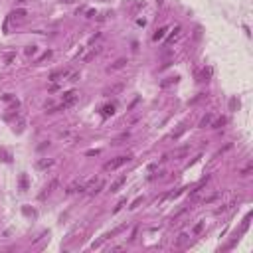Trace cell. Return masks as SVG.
Here are the masks:
<instances>
[{
  "label": "cell",
  "instance_id": "6da1fadb",
  "mask_svg": "<svg viewBox=\"0 0 253 253\" xmlns=\"http://www.w3.org/2000/svg\"><path fill=\"white\" fill-rule=\"evenodd\" d=\"M129 160H131V156H117V158H113V160H109V162H107L103 168L109 172V170H117V168H121L123 164H127Z\"/></svg>",
  "mask_w": 253,
  "mask_h": 253
},
{
  "label": "cell",
  "instance_id": "7a4b0ae2",
  "mask_svg": "<svg viewBox=\"0 0 253 253\" xmlns=\"http://www.w3.org/2000/svg\"><path fill=\"white\" fill-rule=\"evenodd\" d=\"M123 89H125V83H113V85H109V87H105V89H103V97L119 95Z\"/></svg>",
  "mask_w": 253,
  "mask_h": 253
},
{
  "label": "cell",
  "instance_id": "3957f363",
  "mask_svg": "<svg viewBox=\"0 0 253 253\" xmlns=\"http://www.w3.org/2000/svg\"><path fill=\"white\" fill-rule=\"evenodd\" d=\"M75 101H77V93H75V91H66V93L61 95V105H66V109L71 107Z\"/></svg>",
  "mask_w": 253,
  "mask_h": 253
},
{
  "label": "cell",
  "instance_id": "277c9868",
  "mask_svg": "<svg viewBox=\"0 0 253 253\" xmlns=\"http://www.w3.org/2000/svg\"><path fill=\"white\" fill-rule=\"evenodd\" d=\"M57 184H60V180H57V178H53V180L50 182V184H47V186L44 188V192L40 194V198H42V200H44L46 196H50V194H52V192H53V190H56V188H57Z\"/></svg>",
  "mask_w": 253,
  "mask_h": 253
},
{
  "label": "cell",
  "instance_id": "5b68a950",
  "mask_svg": "<svg viewBox=\"0 0 253 253\" xmlns=\"http://www.w3.org/2000/svg\"><path fill=\"white\" fill-rule=\"evenodd\" d=\"M125 182H127V176H125V174H123V176H119V178H117V180H115V182H113V184H111L109 192H111V194H115L117 190H121V186L125 184Z\"/></svg>",
  "mask_w": 253,
  "mask_h": 253
},
{
  "label": "cell",
  "instance_id": "8992f818",
  "mask_svg": "<svg viewBox=\"0 0 253 253\" xmlns=\"http://www.w3.org/2000/svg\"><path fill=\"white\" fill-rule=\"evenodd\" d=\"M125 66H127V60H125V57H119L115 63H111V66L107 67V71H117V69H123Z\"/></svg>",
  "mask_w": 253,
  "mask_h": 253
},
{
  "label": "cell",
  "instance_id": "52a82bcc",
  "mask_svg": "<svg viewBox=\"0 0 253 253\" xmlns=\"http://www.w3.org/2000/svg\"><path fill=\"white\" fill-rule=\"evenodd\" d=\"M53 162H56V160L53 158H42V160H38V168L40 170H46V168H50V166H53Z\"/></svg>",
  "mask_w": 253,
  "mask_h": 253
},
{
  "label": "cell",
  "instance_id": "ba28073f",
  "mask_svg": "<svg viewBox=\"0 0 253 253\" xmlns=\"http://www.w3.org/2000/svg\"><path fill=\"white\" fill-rule=\"evenodd\" d=\"M99 53H101V46H97V47H93V50H91V52L87 53V56L83 57V60H85V61H91L95 56H99Z\"/></svg>",
  "mask_w": 253,
  "mask_h": 253
},
{
  "label": "cell",
  "instance_id": "9c48e42d",
  "mask_svg": "<svg viewBox=\"0 0 253 253\" xmlns=\"http://www.w3.org/2000/svg\"><path fill=\"white\" fill-rule=\"evenodd\" d=\"M164 34H166V26H162V28H158L156 32H154V36H152V40H154V42H158V40H162V38H164Z\"/></svg>",
  "mask_w": 253,
  "mask_h": 253
},
{
  "label": "cell",
  "instance_id": "30bf717a",
  "mask_svg": "<svg viewBox=\"0 0 253 253\" xmlns=\"http://www.w3.org/2000/svg\"><path fill=\"white\" fill-rule=\"evenodd\" d=\"M190 239V235L188 233H180L178 235V239H176V247H182V245H186V241Z\"/></svg>",
  "mask_w": 253,
  "mask_h": 253
},
{
  "label": "cell",
  "instance_id": "8fae6325",
  "mask_svg": "<svg viewBox=\"0 0 253 253\" xmlns=\"http://www.w3.org/2000/svg\"><path fill=\"white\" fill-rule=\"evenodd\" d=\"M67 75H69V71H56V73L50 75V79H52V81H57L60 77H67Z\"/></svg>",
  "mask_w": 253,
  "mask_h": 253
},
{
  "label": "cell",
  "instance_id": "7c38bea8",
  "mask_svg": "<svg viewBox=\"0 0 253 253\" xmlns=\"http://www.w3.org/2000/svg\"><path fill=\"white\" fill-rule=\"evenodd\" d=\"M210 73H212V69H204L202 73H198V81H208Z\"/></svg>",
  "mask_w": 253,
  "mask_h": 253
},
{
  "label": "cell",
  "instance_id": "4fadbf2b",
  "mask_svg": "<svg viewBox=\"0 0 253 253\" xmlns=\"http://www.w3.org/2000/svg\"><path fill=\"white\" fill-rule=\"evenodd\" d=\"M219 196H222V192H216V194H212V196L204 198V204H212V202H216V200H218Z\"/></svg>",
  "mask_w": 253,
  "mask_h": 253
},
{
  "label": "cell",
  "instance_id": "5bb4252c",
  "mask_svg": "<svg viewBox=\"0 0 253 253\" xmlns=\"http://www.w3.org/2000/svg\"><path fill=\"white\" fill-rule=\"evenodd\" d=\"M103 188H105V182H103V180H99V182H97V188L93 186V188H91L89 192H91V194H99L101 190H103Z\"/></svg>",
  "mask_w": 253,
  "mask_h": 253
},
{
  "label": "cell",
  "instance_id": "9a60e30c",
  "mask_svg": "<svg viewBox=\"0 0 253 253\" xmlns=\"http://www.w3.org/2000/svg\"><path fill=\"white\" fill-rule=\"evenodd\" d=\"M202 192H204V184H200V186H198V188H196V190H194V192L190 194V200H196V198H198V196H200V194H202Z\"/></svg>",
  "mask_w": 253,
  "mask_h": 253
},
{
  "label": "cell",
  "instance_id": "2e32d148",
  "mask_svg": "<svg viewBox=\"0 0 253 253\" xmlns=\"http://www.w3.org/2000/svg\"><path fill=\"white\" fill-rule=\"evenodd\" d=\"M113 113H115V107L113 105H105L103 107V117H111Z\"/></svg>",
  "mask_w": 253,
  "mask_h": 253
},
{
  "label": "cell",
  "instance_id": "e0dca14e",
  "mask_svg": "<svg viewBox=\"0 0 253 253\" xmlns=\"http://www.w3.org/2000/svg\"><path fill=\"white\" fill-rule=\"evenodd\" d=\"M210 123H212V115H206V117H202V121H200V129H206Z\"/></svg>",
  "mask_w": 253,
  "mask_h": 253
},
{
  "label": "cell",
  "instance_id": "ac0fdd59",
  "mask_svg": "<svg viewBox=\"0 0 253 253\" xmlns=\"http://www.w3.org/2000/svg\"><path fill=\"white\" fill-rule=\"evenodd\" d=\"M20 188H22V190H28V176L26 174L20 176Z\"/></svg>",
  "mask_w": 253,
  "mask_h": 253
},
{
  "label": "cell",
  "instance_id": "d6986e66",
  "mask_svg": "<svg viewBox=\"0 0 253 253\" xmlns=\"http://www.w3.org/2000/svg\"><path fill=\"white\" fill-rule=\"evenodd\" d=\"M202 229H204V222H198L196 225H194L192 233H194V235H198V233H202Z\"/></svg>",
  "mask_w": 253,
  "mask_h": 253
},
{
  "label": "cell",
  "instance_id": "ffe728a7",
  "mask_svg": "<svg viewBox=\"0 0 253 253\" xmlns=\"http://www.w3.org/2000/svg\"><path fill=\"white\" fill-rule=\"evenodd\" d=\"M10 16H12V18H24V16H26V10H14V12L12 14H10Z\"/></svg>",
  "mask_w": 253,
  "mask_h": 253
},
{
  "label": "cell",
  "instance_id": "44dd1931",
  "mask_svg": "<svg viewBox=\"0 0 253 253\" xmlns=\"http://www.w3.org/2000/svg\"><path fill=\"white\" fill-rule=\"evenodd\" d=\"M184 131H186V127H184V125H180V129H178V131H176V133H172V138H174V141H176V138H180Z\"/></svg>",
  "mask_w": 253,
  "mask_h": 253
},
{
  "label": "cell",
  "instance_id": "7402d4cb",
  "mask_svg": "<svg viewBox=\"0 0 253 253\" xmlns=\"http://www.w3.org/2000/svg\"><path fill=\"white\" fill-rule=\"evenodd\" d=\"M225 125V119H224V117H222V119H218L216 123H214V125H212V129H222Z\"/></svg>",
  "mask_w": 253,
  "mask_h": 253
},
{
  "label": "cell",
  "instance_id": "603a6c76",
  "mask_svg": "<svg viewBox=\"0 0 253 253\" xmlns=\"http://www.w3.org/2000/svg\"><path fill=\"white\" fill-rule=\"evenodd\" d=\"M36 52H38V46H28L26 47V56H34Z\"/></svg>",
  "mask_w": 253,
  "mask_h": 253
},
{
  "label": "cell",
  "instance_id": "cb8c5ba5",
  "mask_svg": "<svg viewBox=\"0 0 253 253\" xmlns=\"http://www.w3.org/2000/svg\"><path fill=\"white\" fill-rule=\"evenodd\" d=\"M142 200H144L142 196H141V198H137V200H134V202L131 204V210H134V208H138V206H141V204H142Z\"/></svg>",
  "mask_w": 253,
  "mask_h": 253
},
{
  "label": "cell",
  "instance_id": "d4e9b609",
  "mask_svg": "<svg viewBox=\"0 0 253 253\" xmlns=\"http://www.w3.org/2000/svg\"><path fill=\"white\" fill-rule=\"evenodd\" d=\"M178 81V77H170V79H166V81H162V87H168L170 83H176Z\"/></svg>",
  "mask_w": 253,
  "mask_h": 253
},
{
  "label": "cell",
  "instance_id": "484cf974",
  "mask_svg": "<svg viewBox=\"0 0 253 253\" xmlns=\"http://www.w3.org/2000/svg\"><path fill=\"white\" fill-rule=\"evenodd\" d=\"M249 172H251V166H247V168H243L239 172V176H249Z\"/></svg>",
  "mask_w": 253,
  "mask_h": 253
},
{
  "label": "cell",
  "instance_id": "4316f807",
  "mask_svg": "<svg viewBox=\"0 0 253 253\" xmlns=\"http://www.w3.org/2000/svg\"><path fill=\"white\" fill-rule=\"evenodd\" d=\"M77 79H79V71H75V73L69 75V81H77Z\"/></svg>",
  "mask_w": 253,
  "mask_h": 253
},
{
  "label": "cell",
  "instance_id": "83f0119b",
  "mask_svg": "<svg viewBox=\"0 0 253 253\" xmlns=\"http://www.w3.org/2000/svg\"><path fill=\"white\" fill-rule=\"evenodd\" d=\"M50 56H52V52H50V50H47V52L44 53V56H42V57H40V60H38V63H40V61H44V60H47V57H50Z\"/></svg>",
  "mask_w": 253,
  "mask_h": 253
},
{
  "label": "cell",
  "instance_id": "f1b7e54d",
  "mask_svg": "<svg viewBox=\"0 0 253 253\" xmlns=\"http://www.w3.org/2000/svg\"><path fill=\"white\" fill-rule=\"evenodd\" d=\"M178 34H180V26H176V28H174V34H172V36H170V40H174V38H176V36H178Z\"/></svg>",
  "mask_w": 253,
  "mask_h": 253
},
{
  "label": "cell",
  "instance_id": "f546056e",
  "mask_svg": "<svg viewBox=\"0 0 253 253\" xmlns=\"http://www.w3.org/2000/svg\"><path fill=\"white\" fill-rule=\"evenodd\" d=\"M123 206H125V200H121V202H119V204H117V208H115V212H119V210H121V208H123Z\"/></svg>",
  "mask_w": 253,
  "mask_h": 253
},
{
  "label": "cell",
  "instance_id": "4dcf8cb0",
  "mask_svg": "<svg viewBox=\"0 0 253 253\" xmlns=\"http://www.w3.org/2000/svg\"><path fill=\"white\" fill-rule=\"evenodd\" d=\"M95 154H99V150H87V156H95Z\"/></svg>",
  "mask_w": 253,
  "mask_h": 253
},
{
  "label": "cell",
  "instance_id": "1f68e13d",
  "mask_svg": "<svg viewBox=\"0 0 253 253\" xmlns=\"http://www.w3.org/2000/svg\"><path fill=\"white\" fill-rule=\"evenodd\" d=\"M235 105H237V101L231 99V101H229V109H235Z\"/></svg>",
  "mask_w": 253,
  "mask_h": 253
},
{
  "label": "cell",
  "instance_id": "d6a6232c",
  "mask_svg": "<svg viewBox=\"0 0 253 253\" xmlns=\"http://www.w3.org/2000/svg\"><path fill=\"white\" fill-rule=\"evenodd\" d=\"M12 60H14V53H8V56H6V61L12 63Z\"/></svg>",
  "mask_w": 253,
  "mask_h": 253
}]
</instances>
